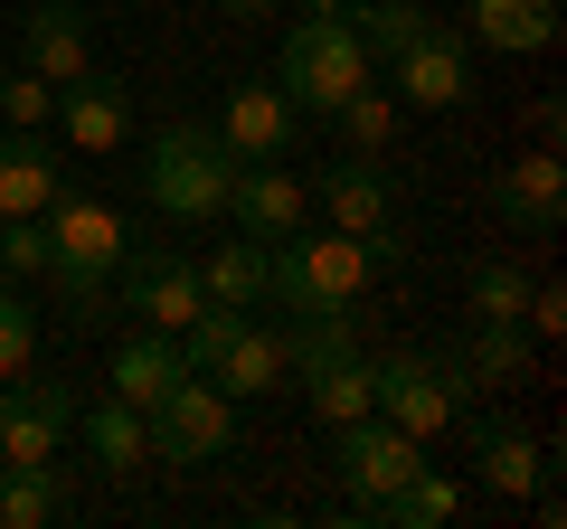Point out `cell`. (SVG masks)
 <instances>
[{
  "instance_id": "obj_22",
  "label": "cell",
  "mask_w": 567,
  "mask_h": 529,
  "mask_svg": "<svg viewBox=\"0 0 567 529\" xmlns=\"http://www.w3.org/2000/svg\"><path fill=\"white\" fill-rule=\"evenodd\" d=\"M76 435H85V454H95L104 473H142V464H152V426H142V407H133V397L76 407Z\"/></svg>"
},
{
  "instance_id": "obj_16",
  "label": "cell",
  "mask_w": 567,
  "mask_h": 529,
  "mask_svg": "<svg viewBox=\"0 0 567 529\" xmlns=\"http://www.w3.org/2000/svg\"><path fill=\"white\" fill-rule=\"evenodd\" d=\"M492 208L511 218V237H548V227L567 218V170H558V152H520L511 170H492Z\"/></svg>"
},
{
  "instance_id": "obj_4",
  "label": "cell",
  "mask_w": 567,
  "mask_h": 529,
  "mask_svg": "<svg viewBox=\"0 0 567 529\" xmlns=\"http://www.w3.org/2000/svg\"><path fill=\"white\" fill-rule=\"evenodd\" d=\"M379 76L369 66V48L350 39V20H331V10H303V20L284 29V66H275V85H284V104L293 114H341L360 85Z\"/></svg>"
},
{
  "instance_id": "obj_34",
  "label": "cell",
  "mask_w": 567,
  "mask_h": 529,
  "mask_svg": "<svg viewBox=\"0 0 567 529\" xmlns=\"http://www.w3.org/2000/svg\"><path fill=\"white\" fill-rule=\"evenodd\" d=\"M0 264H10V284L48 274V218H0Z\"/></svg>"
},
{
  "instance_id": "obj_20",
  "label": "cell",
  "mask_w": 567,
  "mask_h": 529,
  "mask_svg": "<svg viewBox=\"0 0 567 529\" xmlns=\"http://www.w3.org/2000/svg\"><path fill=\"white\" fill-rule=\"evenodd\" d=\"M199 378H208V387H227V397H237V407H246V397H275V387L293 378V369H284V331H265V322H246L237 341H227L218 360L199 369Z\"/></svg>"
},
{
  "instance_id": "obj_9",
  "label": "cell",
  "mask_w": 567,
  "mask_h": 529,
  "mask_svg": "<svg viewBox=\"0 0 567 529\" xmlns=\"http://www.w3.org/2000/svg\"><path fill=\"white\" fill-rule=\"evenodd\" d=\"M114 293L142 312V331H171V341H181V331L199 322V303H208V293H199V264H189L181 246H142V256L123 246V274H114Z\"/></svg>"
},
{
  "instance_id": "obj_19",
  "label": "cell",
  "mask_w": 567,
  "mask_h": 529,
  "mask_svg": "<svg viewBox=\"0 0 567 529\" xmlns=\"http://www.w3.org/2000/svg\"><path fill=\"white\" fill-rule=\"evenodd\" d=\"M454 378L464 397H502V387L529 378V322H473L464 350H454Z\"/></svg>"
},
{
  "instance_id": "obj_12",
  "label": "cell",
  "mask_w": 567,
  "mask_h": 529,
  "mask_svg": "<svg viewBox=\"0 0 567 529\" xmlns=\"http://www.w3.org/2000/svg\"><path fill=\"white\" fill-rule=\"evenodd\" d=\"M58 133L76 152H123V143H133V76L85 66L76 85H58Z\"/></svg>"
},
{
  "instance_id": "obj_17",
  "label": "cell",
  "mask_w": 567,
  "mask_h": 529,
  "mask_svg": "<svg viewBox=\"0 0 567 529\" xmlns=\"http://www.w3.org/2000/svg\"><path fill=\"white\" fill-rule=\"evenodd\" d=\"M293 104H284V85H227V114H218V143L237 152V162H293Z\"/></svg>"
},
{
  "instance_id": "obj_15",
  "label": "cell",
  "mask_w": 567,
  "mask_h": 529,
  "mask_svg": "<svg viewBox=\"0 0 567 529\" xmlns=\"http://www.w3.org/2000/svg\"><path fill=\"white\" fill-rule=\"evenodd\" d=\"M227 218H237V237H293V227L312 218V189L293 180L284 162H237V189H227Z\"/></svg>"
},
{
  "instance_id": "obj_1",
  "label": "cell",
  "mask_w": 567,
  "mask_h": 529,
  "mask_svg": "<svg viewBox=\"0 0 567 529\" xmlns=\"http://www.w3.org/2000/svg\"><path fill=\"white\" fill-rule=\"evenodd\" d=\"M123 218L104 199H85V189H58L48 199V284H58L66 322L95 331L104 312H114V274H123Z\"/></svg>"
},
{
  "instance_id": "obj_2",
  "label": "cell",
  "mask_w": 567,
  "mask_h": 529,
  "mask_svg": "<svg viewBox=\"0 0 567 529\" xmlns=\"http://www.w3.org/2000/svg\"><path fill=\"white\" fill-rule=\"evenodd\" d=\"M369 274H379V256H369L360 237H341V227H293V237H275V256H265V303L284 312H350L369 293Z\"/></svg>"
},
{
  "instance_id": "obj_33",
  "label": "cell",
  "mask_w": 567,
  "mask_h": 529,
  "mask_svg": "<svg viewBox=\"0 0 567 529\" xmlns=\"http://www.w3.org/2000/svg\"><path fill=\"white\" fill-rule=\"evenodd\" d=\"M39 360V312L20 303V284H0V378H20Z\"/></svg>"
},
{
  "instance_id": "obj_25",
  "label": "cell",
  "mask_w": 567,
  "mask_h": 529,
  "mask_svg": "<svg viewBox=\"0 0 567 529\" xmlns=\"http://www.w3.org/2000/svg\"><path fill=\"white\" fill-rule=\"evenodd\" d=\"M454 510H464V483H454V473H435V464H416L379 510H369V520H388V529H445Z\"/></svg>"
},
{
  "instance_id": "obj_30",
  "label": "cell",
  "mask_w": 567,
  "mask_h": 529,
  "mask_svg": "<svg viewBox=\"0 0 567 529\" xmlns=\"http://www.w3.org/2000/svg\"><path fill=\"white\" fill-rule=\"evenodd\" d=\"M464 303H473V322H520V312H529V274L511 256H483L464 274Z\"/></svg>"
},
{
  "instance_id": "obj_27",
  "label": "cell",
  "mask_w": 567,
  "mask_h": 529,
  "mask_svg": "<svg viewBox=\"0 0 567 529\" xmlns=\"http://www.w3.org/2000/svg\"><path fill=\"white\" fill-rule=\"evenodd\" d=\"M303 397H312V416H322V426H350V416H369V397H379V360H369V350H350V360L312 369Z\"/></svg>"
},
{
  "instance_id": "obj_13",
  "label": "cell",
  "mask_w": 567,
  "mask_h": 529,
  "mask_svg": "<svg viewBox=\"0 0 567 529\" xmlns=\"http://www.w3.org/2000/svg\"><path fill=\"white\" fill-rule=\"evenodd\" d=\"M388 85H398L406 104H425V114H454V104L473 95V48L454 39V29H425L406 58H388Z\"/></svg>"
},
{
  "instance_id": "obj_8",
  "label": "cell",
  "mask_w": 567,
  "mask_h": 529,
  "mask_svg": "<svg viewBox=\"0 0 567 529\" xmlns=\"http://www.w3.org/2000/svg\"><path fill=\"white\" fill-rule=\"evenodd\" d=\"M76 435V387L66 378H10L0 387V464H58Z\"/></svg>"
},
{
  "instance_id": "obj_32",
  "label": "cell",
  "mask_w": 567,
  "mask_h": 529,
  "mask_svg": "<svg viewBox=\"0 0 567 529\" xmlns=\"http://www.w3.org/2000/svg\"><path fill=\"white\" fill-rule=\"evenodd\" d=\"M0 123H58V85L48 76H29V66H0Z\"/></svg>"
},
{
  "instance_id": "obj_6",
  "label": "cell",
  "mask_w": 567,
  "mask_h": 529,
  "mask_svg": "<svg viewBox=\"0 0 567 529\" xmlns=\"http://www.w3.org/2000/svg\"><path fill=\"white\" fill-rule=\"evenodd\" d=\"M369 416H388L398 435L435 445V435H454V416H464V378H454V360H416V350H398V360H379V397H369Z\"/></svg>"
},
{
  "instance_id": "obj_18",
  "label": "cell",
  "mask_w": 567,
  "mask_h": 529,
  "mask_svg": "<svg viewBox=\"0 0 567 529\" xmlns=\"http://www.w3.org/2000/svg\"><path fill=\"white\" fill-rule=\"evenodd\" d=\"M58 199V143H48V123H10L0 133V218H48Z\"/></svg>"
},
{
  "instance_id": "obj_29",
  "label": "cell",
  "mask_w": 567,
  "mask_h": 529,
  "mask_svg": "<svg viewBox=\"0 0 567 529\" xmlns=\"http://www.w3.org/2000/svg\"><path fill=\"white\" fill-rule=\"evenodd\" d=\"M66 510L58 464H0V529H48Z\"/></svg>"
},
{
  "instance_id": "obj_10",
  "label": "cell",
  "mask_w": 567,
  "mask_h": 529,
  "mask_svg": "<svg viewBox=\"0 0 567 529\" xmlns=\"http://www.w3.org/2000/svg\"><path fill=\"white\" fill-rule=\"evenodd\" d=\"M312 199H322V218L341 227V237H360L379 264L398 256V208H388V170L379 162H360V152H350V162H322Z\"/></svg>"
},
{
  "instance_id": "obj_21",
  "label": "cell",
  "mask_w": 567,
  "mask_h": 529,
  "mask_svg": "<svg viewBox=\"0 0 567 529\" xmlns=\"http://www.w3.org/2000/svg\"><path fill=\"white\" fill-rule=\"evenodd\" d=\"M464 10H473V39L492 58H539L558 39V0H464Z\"/></svg>"
},
{
  "instance_id": "obj_3",
  "label": "cell",
  "mask_w": 567,
  "mask_h": 529,
  "mask_svg": "<svg viewBox=\"0 0 567 529\" xmlns=\"http://www.w3.org/2000/svg\"><path fill=\"white\" fill-rule=\"evenodd\" d=\"M142 189H152V208H162V218L208 227V218H227L237 152H227L208 123H162V133H152V152H142Z\"/></svg>"
},
{
  "instance_id": "obj_11",
  "label": "cell",
  "mask_w": 567,
  "mask_h": 529,
  "mask_svg": "<svg viewBox=\"0 0 567 529\" xmlns=\"http://www.w3.org/2000/svg\"><path fill=\"white\" fill-rule=\"evenodd\" d=\"M454 426L473 435V473H483V491H502V501H529V491L548 483V473H558V454L548 445H529L520 426H511V416H454Z\"/></svg>"
},
{
  "instance_id": "obj_26",
  "label": "cell",
  "mask_w": 567,
  "mask_h": 529,
  "mask_svg": "<svg viewBox=\"0 0 567 529\" xmlns=\"http://www.w3.org/2000/svg\"><path fill=\"white\" fill-rule=\"evenodd\" d=\"M265 256H275L265 237H227L218 256L199 264V293L208 303H237V312H265Z\"/></svg>"
},
{
  "instance_id": "obj_14",
  "label": "cell",
  "mask_w": 567,
  "mask_h": 529,
  "mask_svg": "<svg viewBox=\"0 0 567 529\" xmlns=\"http://www.w3.org/2000/svg\"><path fill=\"white\" fill-rule=\"evenodd\" d=\"M20 66L48 85H76L85 66H95V20H85L76 0H39L20 20Z\"/></svg>"
},
{
  "instance_id": "obj_31",
  "label": "cell",
  "mask_w": 567,
  "mask_h": 529,
  "mask_svg": "<svg viewBox=\"0 0 567 529\" xmlns=\"http://www.w3.org/2000/svg\"><path fill=\"white\" fill-rule=\"evenodd\" d=\"M331 123L350 133V152H388V133H398V95H388V85L369 76V85H360V95H350Z\"/></svg>"
},
{
  "instance_id": "obj_23",
  "label": "cell",
  "mask_w": 567,
  "mask_h": 529,
  "mask_svg": "<svg viewBox=\"0 0 567 529\" xmlns=\"http://www.w3.org/2000/svg\"><path fill=\"white\" fill-rule=\"evenodd\" d=\"M341 20H350V39L369 48V66H388V58H406V48L435 29V10H425V0H350Z\"/></svg>"
},
{
  "instance_id": "obj_5",
  "label": "cell",
  "mask_w": 567,
  "mask_h": 529,
  "mask_svg": "<svg viewBox=\"0 0 567 529\" xmlns=\"http://www.w3.org/2000/svg\"><path fill=\"white\" fill-rule=\"evenodd\" d=\"M142 426H152V464L199 473V464H227V454H237V397L189 369V378H171L162 397L142 407Z\"/></svg>"
},
{
  "instance_id": "obj_24",
  "label": "cell",
  "mask_w": 567,
  "mask_h": 529,
  "mask_svg": "<svg viewBox=\"0 0 567 529\" xmlns=\"http://www.w3.org/2000/svg\"><path fill=\"white\" fill-rule=\"evenodd\" d=\"M171 378H189V360H181V341H171V331H133V341H114V397L152 407Z\"/></svg>"
},
{
  "instance_id": "obj_35",
  "label": "cell",
  "mask_w": 567,
  "mask_h": 529,
  "mask_svg": "<svg viewBox=\"0 0 567 529\" xmlns=\"http://www.w3.org/2000/svg\"><path fill=\"white\" fill-rule=\"evenodd\" d=\"M208 10H227V20H265V10H284V0H208Z\"/></svg>"
},
{
  "instance_id": "obj_28",
  "label": "cell",
  "mask_w": 567,
  "mask_h": 529,
  "mask_svg": "<svg viewBox=\"0 0 567 529\" xmlns=\"http://www.w3.org/2000/svg\"><path fill=\"white\" fill-rule=\"evenodd\" d=\"M350 350H360L350 312H293V322H284V369H293V378H312V369L350 360Z\"/></svg>"
},
{
  "instance_id": "obj_36",
  "label": "cell",
  "mask_w": 567,
  "mask_h": 529,
  "mask_svg": "<svg viewBox=\"0 0 567 529\" xmlns=\"http://www.w3.org/2000/svg\"><path fill=\"white\" fill-rule=\"evenodd\" d=\"M293 10H331V20H341V10H350V0H293Z\"/></svg>"
},
{
  "instance_id": "obj_7",
  "label": "cell",
  "mask_w": 567,
  "mask_h": 529,
  "mask_svg": "<svg viewBox=\"0 0 567 529\" xmlns=\"http://www.w3.org/2000/svg\"><path fill=\"white\" fill-rule=\"evenodd\" d=\"M331 464H341L350 520H369V510H379L388 491L425 464V445H416V435H398L388 416H350V426H331Z\"/></svg>"
}]
</instances>
